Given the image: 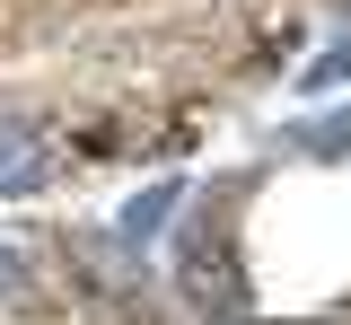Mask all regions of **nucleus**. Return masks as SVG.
Segmentation results:
<instances>
[{"mask_svg":"<svg viewBox=\"0 0 351 325\" xmlns=\"http://www.w3.org/2000/svg\"><path fill=\"white\" fill-rule=\"evenodd\" d=\"M44 167H53V149H44L36 123H0V193L44 185Z\"/></svg>","mask_w":351,"mask_h":325,"instance_id":"1","label":"nucleus"},{"mask_svg":"<svg viewBox=\"0 0 351 325\" xmlns=\"http://www.w3.org/2000/svg\"><path fill=\"white\" fill-rule=\"evenodd\" d=\"M176 193H184V185H149V193H141V202H123V246H149V237L167 229Z\"/></svg>","mask_w":351,"mask_h":325,"instance_id":"2","label":"nucleus"},{"mask_svg":"<svg viewBox=\"0 0 351 325\" xmlns=\"http://www.w3.org/2000/svg\"><path fill=\"white\" fill-rule=\"evenodd\" d=\"M18 290H27V255H9V246H0V299H18Z\"/></svg>","mask_w":351,"mask_h":325,"instance_id":"4","label":"nucleus"},{"mask_svg":"<svg viewBox=\"0 0 351 325\" xmlns=\"http://www.w3.org/2000/svg\"><path fill=\"white\" fill-rule=\"evenodd\" d=\"M334 80H351V45H334L316 71H299V88H334Z\"/></svg>","mask_w":351,"mask_h":325,"instance_id":"3","label":"nucleus"},{"mask_svg":"<svg viewBox=\"0 0 351 325\" xmlns=\"http://www.w3.org/2000/svg\"><path fill=\"white\" fill-rule=\"evenodd\" d=\"M114 325H149V317H114Z\"/></svg>","mask_w":351,"mask_h":325,"instance_id":"5","label":"nucleus"}]
</instances>
